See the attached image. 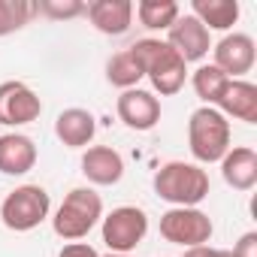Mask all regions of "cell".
Instances as JSON below:
<instances>
[{"label":"cell","mask_w":257,"mask_h":257,"mask_svg":"<svg viewBox=\"0 0 257 257\" xmlns=\"http://www.w3.org/2000/svg\"><path fill=\"white\" fill-rule=\"evenodd\" d=\"M167 34H170L167 43L179 52V58H182L185 64H191V61H203V58L209 55V49H212V37H209V31H206V28L200 25V19H194L191 13L179 16Z\"/></svg>","instance_id":"11"},{"label":"cell","mask_w":257,"mask_h":257,"mask_svg":"<svg viewBox=\"0 0 257 257\" xmlns=\"http://www.w3.org/2000/svg\"><path fill=\"white\" fill-rule=\"evenodd\" d=\"M218 257H233V251H227V248H218Z\"/></svg>","instance_id":"27"},{"label":"cell","mask_w":257,"mask_h":257,"mask_svg":"<svg viewBox=\"0 0 257 257\" xmlns=\"http://www.w3.org/2000/svg\"><path fill=\"white\" fill-rule=\"evenodd\" d=\"M103 221V200L94 188H73L64 203L58 206L55 218H52V230L67 239V242H79L85 239L97 224Z\"/></svg>","instance_id":"3"},{"label":"cell","mask_w":257,"mask_h":257,"mask_svg":"<svg viewBox=\"0 0 257 257\" xmlns=\"http://www.w3.org/2000/svg\"><path fill=\"white\" fill-rule=\"evenodd\" d=\"M215 233V224L206 212H200L197 206H173L161 215V236L173 245L182 248H197V245H209Z\"/></svg>","instance_id":"6"},{"label":"cell","mask_w":257,"mask_h":257,"mask_svg":"<svg viewBox=\"0 0 257 257\" xmlns=\"http://www.w3.org/2000/svg\"><path fill=\"white\" fill-rule=\"evenodd\" d=\"M155 194L170 206H197L209 197V173L197 164L170 161L155 173Z\"/></svg>","instance_id":"2"},{"label":"cell","mask_w":257,"mask_h":257,"mask_svg":"<svg viewBox=\"0 0 257 257\" xmlns=\"http://www.w3.org/2000/svg\"><path fill=\"white\" fill-rule=\"evenodd\" d=\"M227 82H230V79H227L215 64H203V67H197L194 76H191L194 94H197L206 106H215V103H218V97H221V91H224Z\"/></svg>","instance_id":"21"},{"label":"cell","mask_w":257,"mask_h":257,"mask_svg":"<svg viewBox=\"0 0 257 257\" xmlns=\"http://www.w3.org/2000/svg\"><path fill=\"white\" fill-rule=\"evenodd\" d=\"M182 257H218V248H212V245H197V248H185Z\"/></svg>","instance_id":"26"},{"label":"cell","mask_w":257,"mask_h":257,"mask_svg":"<svg viewBox=\"0 0 257 257\" xmlns=\"http://www.w3.org/2000/svg\"><path fill=\"white\" fill-rule=\"evenodd\" d=\"M97 134V118L88 112V109H64L58 118H55V137L67 146V149H85L91 146Z\"/></svg>","instance_id":"15"},{"label":"cell","mask_w":257,"mask_h":257,"mask_svg":"<svg viewBox=\"0 0 257 257\" xmlns=\"http://www.w3.org/2000/svg\"><path fill=\"white\" fill-rule=\"evenodd\" d=\"M85 16L100 34L121 37L134 25V4L131 0H94L85 7Z\"/></svg>","instance_id":"13"},{"label":"cell","mask_w":257,"mask_h":257,"mask_svg":"<svg viewBox=\"0 0 257 257\" xmlns=\"http://www.w3.org/2000/svg\"><path fill=\"white\" fill-rule=\"evenodd\" d=\"M215 109L224 118H236L245 124L257 121V85H251L248 79H230L215 103Z\"/></svg>","instance_id":"12"},{"label":"cell","mask_w":257,"mask_h":257,"mask_svg":"<svg viewBox=\"0 0 257 257\" xmlns=\"http://www.w3.org/2000/svg\"><path fill=\"white\" fill-rule=\"evenodd\" d=\"M34 16H37L34 0H0V37L22 31L25 25H31Z\"/></svg>","instance_id":"22"},{"label":"cell","mask_w":257,"mask_h":257,"mask_svg":"<svg viewBox=\"0 0 257 257\" xmlns=\"http://www.w3.org/2000/svg\"><path fill=\"white\" fill-rule=\"evenodd\" d=\"M134 58L143 67V76L152 82V88L161 97H173L185 88L188 64L179 58V52L167 40H137L131 46Z\"/></svg>","instance_id":"1"},{"label":"cell","mask_w":257,"mask_h":257,"mask_svg":"<svg viewBox=\"0 0 257 257\" xmlns=\"http://www.w3.org/2000/svg\"><path fill=\"white\" fill-rule=\"evenodd\" d=\"M134 13H137L140 25L149 31H170L173 22L182 16L176 0H140L134 7Z\"/></svg>","instance_id":"19"},{"label":"cell","mask_w":257,"mask_h":257,"mask_svg":"<svg viewBox=\"0 0 257 257\" xmlns=\"http://www.w3.org/2000/svg\"><path fill=\"white\" fill-rule=\"evenodd\" d=\"M221 176L233 191H251L257 185V152L248 146L230 149L221 158Z\"/></svg>","instance_id":"17"},{"label":"cell","mask_w":257,"mask_h":257,"mask_svg":"<svg viewBox=\"0 0 257 257\" xmlns=\"http://www.w3.org/2000/svg\"><path fill=\"white\" fill-rule=\"evenodd\" d=\"M233 257H257V233H245L236 245H233Z\"/></svg>","instance_id":"24"},{"label":"cell","mask_w":257,"mask_h":257,"mask_svg":"<svg viewBox=\"0 0 257 257\" xmlns=\"http://www.w3.org/2000/svg\"><path fill=\"white\" fill-rule=\"evenodd\" d=\"M43 112V100L25 82H4L0 85V124L22 127L37 121Z\"/></svg>","instance_id":"8"},{"label":"cell","mask_w":257,"mask_h":257,"mask_svg":"<svg viewBox=\"0 0 257 257\" xmlns=\"http://www.w3.org/2000/svg\"><path fill=\"white\" fill-rule=\"evenodd\" d=\"M58 257H100L88 242H70V245H64L61 248V254Z\"/></svg>","instance_id":"25"},{"label":"cell","mask_w":257,"mask_h":257,"mask_svg":"<svg viewBox=\"0 0 257 257\" xmlns=\"http://www.w3.org/2000/svg\"><path fill=\"white\" fill-rule=\"evenodd\" d=\"M191 16L200 19L206 31H230L239 22V4L236 0H194Z\"/></svg>","instance_id":"18"},{"label":"cell","mask_w":257,"mask_h":257,"mask_svg":"<svg viewBox=\"0 0 257 257\" xmlns=\"http://www.w3.org/2000/svg\"><path fill=\"white\" fill-rule=\"evenodd\" d=\"M149 233V215L140 206H118L103 218V242L109 254H131Z\"/></svg>","instance_id":"7"},{"label":"cell","mask_w":257,"mask_h":257,"mask_svg":"<svg viewBox=\"0 0 257 257\" xmlns=\"http://www.w3.org/2000/svg\"><path fill=\"white\" fill-rule=\"evenodd\" d=\"M212 52H215V67L227 79H242L245 73L254 70L257 61V46L248 34H227Z\"/></svg>","instance_id":"9"},{"label":"cell","mask_w":257,"mask_h":257,"mask_svg":"<svg viewBox=\"0 0 257 257\" xmlns=\"http://www.w3.org/2000/svg\"><path fill=\"white\" fill-rule=\"evenodd\" d=\"M106 257H131V254H106Z\"/></svg>","instance_id":"28"},{"label":"cell","mask_w":257,"mask_h":257,"mask_svg":"<svg viewBox=\"0 0 257 257\" xmlns=\"http://www.w3.org/2000/svg\"><path fill=\"white\" fill-rule=\"evenodd\" d=\"M52 209V197L46 188L40 185H19L16 191H10L0 203V221L13 233H28L34 227H40L49 218Z\"/></svg>","instance_id":"5"},{"label":"cell","mask_w":257,"mask_h":257,"mask_svg":"<svg viewBox=\"0 0 257 257\" xmlns=\"http://www.w3.org/2000/svg\"><path fill=\"white\" fill-rule=\"evenodd\" d=\"M188 146L200 164H215L230 152V121L215 106H200L188 118Z\"/></svg>","instance_id":"4"},{"label":"cell","mask_w":257,"mask_h":257,"mask_svg":"<svg viewBox=\"0 0 257 257\" xmlns=\"http://www.w3.org/2000/svg\"><path fill=\"white\" fill-rule=\"evenodd\" d=\"M118 118L131 127V131H152V127L161 121V100L152 91L143 88H131V91H121L118 103H115Z\"/></svg>","instance_id":"10"},{"label":"cell","mask_w":257,"mask_h":257,"mask_svg":"<svg viewBox=\"0 0 257 257\" xmlns=\"http://www.w3.org/2000/svg\"><path fill=\"white\" fill-rule=\"evenodd\" d=\"M106 79H109V85H115V88H121V91H131V88H137L140 79H146V76H143V67H140V61L134 58V52L124 49V52H118V55L109 58V64H106Z\"/></svg>","instance_id":"20"},{"label":"cell","mask_w":257,"mask_h":257,"mask_svg":"<svg viewBox=\"0 0 257 257\" xmlns=\"http://www.w3.org/2000/svg\"><path fill=\"white\" fill-rule=\"evenodd\" d=\"M82 176L91 185H100V188L118 185L121 176H124V158L109 146H91L82 155Z\"/></svg>","instance_id":"14"},{"label":"cell","mask_w":257,"mask_h":257,"mask_svg":"<svg viewBox=\"0 0 257 257\" xmlns=\"http://www.w3.org/2000/svg\"><path fill=\"white\" fill-rule=\"evenodd\" d=\"M37 16H46L52 22H67V19L85 16V4L82 0H40Z\"/></svg>","instance_id":"23"},{"label":"cell","mask_w":257,"mask_h":257,"mask_svg":"<svg viewBox=\"0 0 257 257\" xmlns=\"http://www.w3.org/2000/svg\"><path fill=\"white\" fill-rule=\"evenodd\" d=\"M37 167V146L25 134H4L0 137V173L4 176H25Z\"/></svg>","instance_id":"16"}]
</instances>
